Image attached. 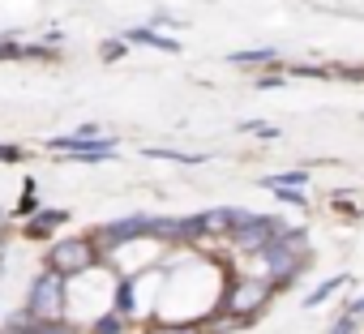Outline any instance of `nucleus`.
<instances>
[{"label": "nucleus", "mask_w": 364, "mask_h": 334, "mask_svg": "<svg viewBox=\"0 0 364 334\" xmlns=\"http://www.w3.org/2000/svg\"><path fill=\"white\" fill-rule=\"evenodd\" d=\"M26 317L35 325L43 321H65V279L43 270L35 283H31V300H26Z\"/></svg>", "instance_id": "nucleus-1"}, {"label": "nucleus", "mask_w": 364, "mask_h": 334, "mask_svg": "<svg viewBox=\"0 0 364 334\" xmlns=\"http://www.w3.org/2000/svg\"><path fill=\"white\" fill-rule=\"evenodd\" d=\"M262 257H266V266H270V274L279 279V287L304 266V257H309V249H304V232H279L266 249H262Z\"/></svg>", "instance_id": "nucleus-2"}, {"label": "nucleus", "mask_w": 364, "mask_h": 334, "mask_svg": "<svg viewBox=\"0 0 364 334\" xmlns=\"http://www.w3.org/2000/svg\"><path fill=\"white\" fill-rule=\"evenodd\" d=\"M232 232H236V244H240L245 253H262V249L283 232V223H279V219H270V215L232 210Z\"/></svg>", "instance_id": "nucleus-3"}, {"label": "nucleus", "mask_w": 364, "mask_h": 334, "mask_svg": "<svg viewBox=\"0 0 364 334\" xmlns=\"http://www.w3.org/2000/svg\"><path fill=\"white\" fill-rule=\"evenodd\" d=\"M95 266V249H90V240H60L56 249H48V270L52 274H82V270H90Z\"/></svg>", "instance_id": "nucleus-4"}, {"label": "nucleus", "mask_w": 364, "mask_h": 334, "mask_svg": "<svg viewBox=\"0 0 364 334\" xmlns=\"http://www.w3.org/2000/svg\"><path fill=\"white\" fill-rule=\"evenodd\" d=\"M52 150L95 163V158H112V154H116V141H112V137L103 141V137H77V133H73V137H56V141H52Z\"/></svg>", "instance_id": "nucleus-5"}, {"label": "nucleus", "mask_w": 364, "mask_h": 334, "mask_svg": "<svg viewBox=\"0 0 364 334\" xmlns=\"http://www.w3.org/2000/svg\"><path fill=\"white\" fill-rule=\"evenodd\" d=\"M141 232H150V215H133V219H120V223L103 227L95 240H99V244H120V240H133V236H141Z\"/></svg>", "instance_id": "nucleus-6"}, {"label": "nucleus", "mask_w": 364, "mask_h": 334, "mask_svg": "<svg viewBox=\"0 0 364 334\" xmlns=\"http://www.w3.org/2000/svg\"><path fill=\"white\" fill-rule=\"evenodd\" d=\"M270 287H274V283H266V279H253V283L236 287L232 308H236V313H245V321H249V313H257V308H262V300L270 296Z\"/></svg>", "instance_id": "nucleus-7"}, {"label": "nucleus", "mask_w": 364, "mask_h": 334, "mask_svg": "<svg viewBox=\"0 0 364 334\" xmlns=\"http://www.w3.org/2000/svg\"><path fill=\"white\" fill-rule=\"evenodd\" d=\"M124 39H129V43H146V48H159V52H180V43H176V39H163V35H154V31H141V26H137V31H129Z\"/></svg>", "instance_id": "nucleus-8"}, {"label": "nucleus", "mask_w": 364, "mask_h": 334, "mask_svg": "<svg viewBox=\"0 0 364 334\" xmlns=\"http://www.w3.org/2000/svg\"><path fill=\"white\" fill-rule=\"evenodd\" d=\"M262 185L266 189H291V193H300L309 185V172H279V176H266Z\"/></svg>", "instance_id": "nucleus-9"}, {"label": "nucleus", "mask_w": 364, "mask_h": 334, "mask_svg": "<svg viewBox=\"0 0 364 334\" xmlns=\"http://www.w3.org/2000/svg\"><path fill=\"white\" fill-rule=\"evenodd\" d=\"M65 219H69L65 210H39V215L31 219V227H26V232H31V236H48V232H52V227H60Z\"/></svg>", "instance_id": "nucleus-10"}, {"label": "nucleus", "mask_w": 364, "mask_h": 334, "mask_svg": "<svg viewBox=\"0 0 364 334\" xmlns=\"http://www.w3.org/2000/svg\"><path fill=\"white\" fill-rule=\"evenodd\" d=\"M343 283H351V279H347V274H334V279H326V283H321V287H317V291L304 300V308H317V304H326V300H330V296H334Z\"/></svg>", "instance_id": "nucleus-11"}, {"label": "nucleus", "mask_w": 364, "mask_h": 334, "mask_svg": "<svg viewBox=\"0 0 364 334\" xmlns=\"http://www.w3.org/2000/svg\"><path fill=\"white\" fill-rule=\"evenodd\" d=\"M274 60V48H253V52H232V65H262Z\"/></svg>", "instance_id": "nucleus-12"}, {"label": "nucleus", "mask_w": 364, "mask_h": 334, "mask_svg": "<svg viewBox=\"0 0 364 334\" xmlns=\"http://www.w3.org/2000/svg\"><path fill=\"white\" fill-rule=\"evenodd\" d=\"M141 154H150V158H176V163H202L198 154H180V150H154V146H146Z\"/></svg>", "instance_id": "nucleus-13"}, {"label": "nucleus", "mask_w": 364, "mask_h": 334, "mask_svg": "<svg viewBox=\"0 0 364 334\" xmlns=\"http://www.w3.org/2000/svg\"><path fill=\"white\" fill-rule=\"evenodd\" d=\"M120 330H124L120 313H107V317H99V321H95V334H120Z\"/></svg>", "instance_id": "nucleus-14"}, {"label": "nucleus", "mask_w": 364, "mask_h": 334, "mask_svg": "<svg viewBox=\"0 0 364 334\" xmlns=\"http://www.w3.org/2000/svg\"><path fill=\"white\" fill-rule=\"evenodd\" d=\"M31 334H73V325H65V321H43V325H31Z\"/></svg>", "instance_id": "nucleus-15"}, {"label": "nucleus", "mask_w": 364, "mask_h": 334, "mask_svg": "<svg viewBox=\"0 0 364 334\" xmlns=\"http://www.w3.org/2000/svg\"><path fill=\"white\" fill-rule=\"evenodd\" d=\"M279 202H287V206H304V193H291V189H270Z\"/></svg>", "instance_id": "nucleus-16"}, {"label": "nucleus", "mask_w": 364, "mask_h": 334, "mask_svg": "<svg viewBox=\"0 0 364 334\" xmlns=\"http://www.w3.org/2000/svg\"><path fill=\"white\" fill-rule=\"evenodd\" d=\"M150 334H202V330H193V325H159Z\"/></svg>", "instance_id": "nucleus-17"}, {"label": "nucleus", "mask_w": 364, "mask_h": 334, "mask_svg": "<svg viewBox=\"0 0 364 334\" xmlns=\"http://www.w3.org/2000/svg\"><path fill=\"white\" fill-rule=\"evenodd\" d=\"M116 56H124V43L116 39V43H103V60H116Z\"/></svg>", "instance_id": "nucleus-18"}, {"label": "nucleus", "mask_w": 364, "mask_h": 334, "mask_svg": "<svg viewBox=\"0 0 364 334\" xmlns=\"http://www.w3.org/2000/svg\"><path fill=\"white\" fill-rule=\"evenodd\" d=\"M330 334H355V317H343V321H338Z\"/></svg>", "instance_id": "nucleus-19"}, {"label": "nucleus", "mask_w": 364, "mask_h": 334, "mask_svg": "<svg viewBox=\"0 0 364 334\" xmlns=\"http://www.w3.org/2000/svg\"><path fill=\"white\" fill-rule=\"evenodd\" d=\"M355 313H364V296H360V300H355V304L347 308V317H355Z\"/></svg>", "instance_id": "nucleus-20"}, {"label": "nucleus", "mask_w": 364, "mask_h": 334, "mask_svg": "<svg viewBox=\"0 0 364 334\" xmlns=\"http://www.w3.org/2000/svg\"><path fill=\"white\" fill-rule=\"evenodd\" d=\"M5 334H31V330H14V325H5Z\"/></svg>", "instance_id": "nucleus-21"}, {"label": "nucleus", "mask_w": 364, "mask_h": 334, "mask_svg": "<svg viewBox=\"0 0 364 334\" xmlns=\"http://www.w3.org/2000/svg\"><path fill=\"white\" fill-rule=\"evenodd\" d=\"M5 219H9V215H5V210H0V236H5Z\"/></svg>", "instance_id": "nucleus-22"}]
</instances>
